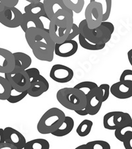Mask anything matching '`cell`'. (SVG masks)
I'll use <instances>...</instances> for the list:
<instances>
[{
	"mask_svg": "<svg viewBox=\"0 0 132 149\" xmlns=\"http://www.w3.org/2000/svg\"><path fill=\"white\" fill-rule=\"evenodd\" d=\"M79 42L80 46L82 48L87 49V50H91V51H98L101 50V49H104L105 48L106 44H97L91 43V42H89L87 39H85L84 37L81 35V34H79Z\"/></svg>",
	"mask_w": 132,
	"mask_h": 149,
	"instance_id": "23",
	"label": "cell"
},
{
	"mask_svg": "<svg viewBox=\"0 0 132 149\" xmlns=\"http://www.w3.org/2000/svg\"><path fill=\"white\" fill-rule=\"evenodd\" d=\"M80 34L85 38L91 43L103 44H106L110 40L112 34L109 30L101 24L94 29H89L86 20H82L79 24Z\"/></svg>",
	"mask_w": 132,
	"mask_h": 149,
	"instance_id": "5",
	"label": "cell"
},
{
	"mask_svg": "<svg viewBox=\"0 0 132 149\" xmlns=\"http://www.w3.org/2000/svg\"><path fill=\"white\" fill-rule=\"evenodd\" d=\"M93 121L89 120H84L82 121L80 124L78 125L76 130V132L79 136L84 137L91 133L92 127H93Z\"/></svg>",
	"mask_w": 132,
	"mask_h": 149,
	"instance_id": "25",
	"label": "cell"
},
{
	"mask_svg": "<svg viewBox=\"0 0 132 149\" xmlns=\"http://www.w3.org/2000/svg\"><path fill=\"white\" fill-rule=\"evenodd\" d=\"M103 96L98 86L86 94L85 108L88 115L94 116L98 113L103 105Z\"/></svg>",
	"mask_w": 132,
	"mask_h": 149,
	"instance_id": "9",
	"label": "cell"
},
{
	"mask_svg": "<svg viewBox=\"0 0 132 149\" xmlns=\"http://www.w3.org/2000/svg\"><path fill=\"white\" fill-rule=\"evenodd\" d=\"M69 9L75 13H80L85 6V0H62Z\"/></svg>",
	"mask_w": 132,
	"mask_h": 149,
	"instance_id": "27",
	"label": "cell"
},
{
	"mask_svg": "<svg viewBox=\"0 0 132 149\" xmlns=\"http://www.w3.org/2000/svg\"><path fill=\"white\" fill-rule=\"evenodd\" d=\"M128 58L129 61L130 65H132V49H129V52H128Z\"/></svg>",
	"mask_w": 132,
	"mask_h": 149,
	"instance_id": "43",
	"label": "cell"
},
{
	"mask_svg": "<svg viewBox=\"0 0 132 149\" xmlns=\"http://www.w3.org/2000/svg\"><path fill=\"white\" fill-rule=\"evenodd\" d=\"M0 149H17L16 147H15L13 145L9 144L7 143H3L0 144Z\"/></svg>",
	"mask_w": 132,
	"mask_h": 149,
	"instance_id": "40",
	"label": "cell"
},
{
	"mask_svg": "<svg viewBox=\"0 0 132 149\" xmlns=\"http://www.w3.org/2000/svg\"><path fill=\"white\" fill-rule=\"evenodd\" d=\"M94 1L101 4L103 9V21H106L110 15L112 9V0H91L90 2Z\"/></svg>",
	"mask_w": 132,
	"mask_h": 149,
	"instance_id": "28",
	"label": "cell"
},
{
	"mask_svg": "<svg viewBox=\"0 0 132 149\" xmlns=\"http://www.w3.org/2000/svg\"><path fill=\"white\" fill-rule=\"evenodd\" d=\"M21 29L25 33L29 29L36 28L41 29L42 30H45L44 25L42 21L39 18H36L29 15L25 13H23V17H22V21L21 23Z\"/></svg>",
	"mask_w": 132,
	"mask_h": 149,
	"instance_id": "17",
	"label": "cell"
},
{
	"mask_svg": "<svg viewBox=\"0 0 132 149\" xmlns=\"http://www.w3.org/2000/svg\"><path fill=\"white\" fill-rule=\"evenodd\" d=\"M4 8H5V6H3V4H2L1 2H0V12L3 11Z\"/></svg>",
	"mask_w": 132,
	"mask_h": 149,
	"instance_id": "46",
	"label": "cell"
},
{
	"mask_svg": "<svg viewBox=\"0 0 132 149\" xmlns=\"http://www.w3.org/2000/svg\"><path fill=\"white\" fill-rule=\"evenodd\" d=\"M116 111H110L106 113L103 118L104 127L108 130H115L116 127L114 122V116Z\"/></svg>",
	"mask_w": 132,
	"mask_h": 149,
	"instance_id": "29",
	"label": "cell"
},
{
	"mask_svg": "<svg viewBox=\"0 0 132 149\" xmlns=\"http://www.w3.org/2000/svg\"><path fill=\"white\" fill-rule=\"evenodd\" d=\"M15 68L13 54L5 48H0V73H10Z\"/></svg>",
	"mask_w": 132,
	"mask_h": 149,
	"instance_id": "14",
	"label": "cell"
},
{
	"mask_svg": "<svg viewBox=\"0 0 132 149\" xmlns=\"http://www.w3.org/2000/svg\"><path fill=\"white\" fill-rule=\"evenodd\" d=\"M114 122L117 128L118 127L124 125V124L132 123V119L131 116L128 113L116 111L114 116Z\"/></svg>",
	"mask_w": 132,
	"mask_h": 149,
	"instance_id": "26",
	"label": "cell"
},
{
	"mask_svg": "<svg viewBox=\"0 0 132 149\" xmlns=\"http://www.w3.org/2000/svg\"><path fill=\"white\" fill-rule=\"evenodd\" d=\"M24 149H50V143L44 139H36L27 142Z\"/></svg>",
	"mask_w": 132,
	"mask_h": 149,
	"instance_id": "22",
	"label": "cell"
},
{
	"mask_svg": "<svg viewBox=\"0 0 132 149\" xmlns=\"http://www.w3.org/2000/svg\"><path fill=\"white\" fill-rule=\"evenodd\" d=\"M11 90V86L7 79L0 76V100H7Z\"/></svg>",
	"mask_w": 132,
	"mask_h": 149,
	"instance_id": "24",
	"label": "cell"
},
{
	"mask_svg": "<svg viewBox=\"0 0 132 149\" xmlns=\"http://www.w3.org/2000/svg\"><path fill=\"white\" fill-rule=\"evenodd\" d=\"M49 87L50 84L47 79L40 74L37 81L31 83V85L27 90V93L28 95L31 97H38L48 91Z\"/></svg>",
	"mask_w": 132,
	"mask_h": 149,
	"instance_id": "16",
	"label": "cell"
},
{
	"mask_svg": "<svg viewBox=\"0 0 132 149\" xmlns=\"http://www.w3.org/2000/svg\"><path fill=\"white\" fill-rule=\"evenodd\" d=\"M80 34V31H79V29L78 25H77L76 24L74 23L72 24L71 29L70 33H69V36L68 37V40H73V38H75L77 36H79V34Z\"/></svg>",
	"mask_w": 132,
	"mask_h": 149,
	"instance_id": "36",
	"label": "cell"
},
{
	"mask_svg": "<svg viewBox=\"0 0 132 149\" xmlns=\"http://www.w3.org/2000/svg\"><path fill=\"white\" fill-rule=\"evenodd\" d=\"M19 1V0H0V2L3 4L5 7H13L18 4Z\"/></svg>",
	"mask_w": 132,
	"mask_h": 149,
	"instance_id": "37",
	"label": "cell"
},
{
	"mask_svg": "<svg viewBox=\"0 0 132 149\" xmlns=\"http://www.w3.org/2000/svg\"><path fill=\"white\" fill-rule=\"evenodd\" d=\"M86 149H88V148H86Z\"/></svg>",
	"mask_w": 132,
	"mask_h": 149,
	"instance_id": "47",
	"label": "cell"
},
{
	"mask_svg": "<svg viewBox=\"0 0 132 149\" xmlns=\"http://www.w3.org/2000/svg\"><path fill=\"white\" fill-rule=\"evenodd\" d=\"M25 1L29 2L30 3H38V2H40L41 0H25Z\"/></svg>",
	"mask_w": 132,
	"mask_h": 149,
	"instance_id": "45",
	"label": "cell"
},
{
	"mask_svg": "<svg viewBox=\"0 0 132 149\" xmlns=\"http://www.w3.org/2000/svg\"><path fill=\"white\" fill-rule=\"evenodd\" d=\"M5 78L9 82L12 89L19 93L28 90L31 81L25 70L15 67L10 73L5 74Z\"/></svg>",
	"mask_w": 132,
	"mask_h": 149,
	"instance_id": "6",
	"label": "cell"
},
{
	"mask_svg": "<svg viewBox=\"0 0 132 149\" xmlns=\"http://www.w3.org/2000/svg\"><path fill=\"white\" fill-rule=\"evenodd\" d=\"M24 34L27 44L36 59L48 62L53 61L55 43L50 36L48 29L31 28Z\"/></svg>",
	"mask_w": 132,
	"mask_h": 149,
	"instance_id": "1",
	"label": "cell"
},
{
	"mask_svg": "<svg viewBox=\"0 0 132 149\" xmlns=\"http://www.w3.org/2000/svg\"><path fill=\"white\" fill-rule=\"evenodd\" d=\"M78 48V44L75 40H67L62 43L55 44L54 54L61 58H69L76 54Z\"/></svg>",
	"mask_w": 132,
	"mask_h": 149,
	"instance_id": "12",
	"label": "cell"
},
{
	"mask_svg": "<svg viewBox=\"0 0 132 149\" xmlns=\"http://www.w3.org/2000/svg\"><path fill=\"white\" fill-rule=\"evenodd\" d=\"M98 87L101 89L102 96H103V102H104L108 100L109 97L110 86L108 84H102L100 86H98Z\"/></svg>",
	"mask_w": 132,
	"mask_h": 149,
	"instance_id": "35",
	"label": "cell"
},
{
	"mask_svg": "<svg viewBox=\"0 0 132 149\" xmlns=\"http://www.w3.org/2000/svg\"><path fill=\"white\" fill-rule=\"evenodd\" d=\"M3 130L6 143L13 145L17 149L24 148L27 141L23 134L11 127H7Z\"/></svg>",
	"mask_w": 132,
	"mask_h": 149,
	"instance_id": "11",
	"label": "cell"
},
{
	"mask_svg": "<svg viewBox=\"0 0 132 149\" xmlns=\"http://www.w3.org/2000/svg\"><path fill=\"white\" fill-rule=\"evenodd\" d=\"M75 123L73 118L69 116H66L61 125L59 126L58 130L52 133V135L61 137L68 135L70 133L74 127Z\"/></svg>",
	"mask_w": 132,
	"mask_h": 149,
	"instance_id": "19",
	"label": "cell"
},
{
	"mask_svg": "<svg viewBox=\"0 0 132 149\" xmlns=\"http://www.w3.org/2000/svg\"><path fill=\"white\" fill-rule=\"evenodd\" d=\"M75 112L77 114H78L79 116H85L88 115V113L86 110L85 108L83 109V110H75Z\"/></svg>",
	"mask_w": 132,
	"mask_h": 149,
	"instance_id": "41",
	"label": "cell"
},
{
	"mask_svg": "<svg viewBox=\"0 0 132 149\" xmlns=\"http://www.w3.org/2000/svg\"><path fill=\"white\" fill-rule=\"evenodd\" d=\"M125 149H132V134H129L123 141Z\"/></svg>",
	"mask_w": 132,
	"mask_h": 149,
	"instance_id": "38",
	"label": "cell"
},
{
	"mask_svg": "<svg viewBox=\"0 0 132 149\" xmlns=\"http://www.w3.org/2000/svg\"><path fill=\"white\" fill-rule=\"evenodd\" d=\"M98 86L97 84L92 81H83L81 83H78L74 86L75 88L79 89L83 91V93L86 94L89 93V91L93 90V88H96Z\"/></svg>",
	"mask_w": 132,
	"mask_h": 149,
	"instance_id": "32",
	"label": "cell"
},
{
	"mask_svg": "<svg viewBox=\"0 0 132 149\" xmlns=\"http://www.w3.org/2000/svg\"><path fill=\"white\" fill-rule=\"evenodd\" d=\"M56 98L61 106L70 110H83L86 106L85 94L74 87L59 89L57 92Z\"/></svg>",
	"mask_w": 132,
	"mask_h": 149,
	"instance_id": "3",
	"label": "cell"
},
{
	"mask_svg": "<svg viewBox=\"0 0 132 149\" xmlns=\"http://www.w3.org/2000/svg\"><path fill=\"white\" fill-rule=\"evenodd\" d=\"M24 13L29 15L36 17V18H41V17H47L45 9H44V4L42 2L40 1L38 3H32L27 5L24 7Z\"/></svg>",
	"mask_w": 132,
	"mask_h": 149,
	"instance_id": "18",
	"label": "cell"
},
{
	"mask_svg": "<svg viewBox=\"0 0 132 149\" xmlns=\"http://www.w3.org/2000/svg\"><path fill=\"white\" fill-rule=\"evenodd\" d=\"M114 132L116 138L118 141L123 142L127 136L132 134V123L124 124L117 127Z\"/></svg>",
	"mask_w": 132,
	"mask_h": 149,
	"instance_id": "21",
	"label": "cell"
},
{
	"mask_svg": "<svg viewBox=\"0 0 132 149\" xmlns=\"http://www.w3.org/2000/svg\"><path fill=\"white\" fill-rule=\"evenodd\" d=\"M101 24H102V25L105 26L106 28L108 29L112 34L114 33V29H115V28H114V24L112 23H110V22L103 21Z\"/></svg>",
	"mask_w": 132,
	"mask_h": 149,
	"instance_id": "39",
	"label": "cell"
},
{
	"mask_svg": "<svg viewBox=\"0 0 132 149\" xmlns=\"http://www.w3.org/2000/svg\"><path fill=\"white\" fill-rule=\"evenodd\" d=\"M23 13L15 7H5L3 11L0 12V23L10 29L20 26L22 21Z\"/></svg>",
	"mask_w": 132,
	"mask_h": 149,
	"instance_id": "7",
	"label": "cell"
},
{
	"mask_svg": "<svg viewBox=\"0 0 132 149\" xmlns=\"http://www.w3.org/2000/svg\"><path fill=\"white\" fill-rule=\"evenodd\" d=\"M27 95H28L27 91L19 93V92H17L12 89L11 94H10L8 98L7 99V100L11 104H15L23 100Z\"/></svg>",
	"mask_w": 132,
	"mask_h": 149,
	"instance_id": "30",
	"label": "cell"
},
{
	"mask_svg": "<svg viewBox=\"0 0 132 149\" xmlns=\"http://www.w3.org/2000/svg\"><path fill=\"white\" fill-rule=\"evenodd\" d=\"M66 115L63 111L58 108H52L47 110L37 124V130L42 135L52 134L59 127Z\"/></svg>",
	"mask_w": 132,
	"mask_h": 149,
	"instance_id": "4",
	"label": "cell"
},
{
	"mask_svg": "<svg viewBox=\"0 0 132 149\" xmlns=\"http://www.w3.org/2000/svg\"><path fill=\"white\" fill-rule=\"evenodd\" d=\"M85 17L89 29H94L103 22V9L100 3L92 1L89 3L85 11Z\"/></svg>",
	"mask_w": 132,
	"mask_h": 149,
	"instance_id": "8",
	"label": "cell"
},
{
	"mask_svg": "<svg viewBox=\"0 0 132 149\" xmlns=\"http://www.w3.org/2000/svg\"><path fill=\"white\" fill-rule=\"evenodd\" d=\"M6 142L5 141V135L3 129L0 128V144H2Z\"/></svg>",
	"mask_w": 132,
	"mask_h": 149,
	"instance_id": "42",
	"label": "cell"
},
{
	"mask_svg": "<svg viewBox=\"0 0 132 149\" xmlns=\"http://www.w3.org/2000/svg\"><path fill=\"white\" fill-rule=\"evenodd\" d=\"M13 54L15 67L23 69V70H26L29 68L32 63V59L28 54L21 52H15Z\"/></svg>",
	"mask_w": 132,
	"mask_h": 149,
	"instance_id": "20",
	"label": "cell"
},
{
	"mask_svg": "<svg viewBox=\"0 0 132 149\" xmlns=\"http://www.w3.org/2000/svg\"><path fill=\"white\" fill-rule=\"evenodd\" d=\"M43 4L48 20L56 25L66 27L73 23V12L62 0H44Z\"/></svg>",
	"mask_w": 132,
	"mask_h": 149,
	"instance_id": "2",
	"label": "cell"
},
{
	"mask_svg": "<svg viewBox=\"0 0 132 149\" xmlns=\"http://www.w3.org/2000/svg\"><path fill=\"white\" fill-rule=\"evenodd\" d=\"M110 93L118 99H128L132 96V84L118 81L110 88Z\"/></svg>",
	"mask_w": 132,
	"mask_h": 149,
	"instance_id": "15",
	"label": "cell"
},
{
	"mask_svg": "<svg viewBox=\"0 0 132 149\" xmlns=\"http://www.w3.org/2000/svg\"><path fill=\"white\" fill-rule=\"evenodd\" d=\"M123 83L132 84V70L131 69H126L124 70L121 74L119 81Z\"/></svg>",
	"mask_w": 132,
	"mask_h": 149,
	"instance_id": "34",
	"label": "cell"
},
{
	"mask_svg": "<svg viewBox=\"0 0 132 149\" xmlns=\"http://www.w3.org/2000/svg\"><path fill=\"white\" fill-rule=\"evenodd\" d=\"M72 24L66 27H59L50 22L48 33L55 44H60L67 40L70 33Z\"/></svg>",
	"mask_w": 132,
	"mask_h": 149,
	"instance_id": "13",
	"label": "cell"
},
{
	"mask_svg": "<svg viewBox=\"0 0 132 149\" xmlns=\"http://www.w3.org/2000/svg\"><path fill=\"white\" fill-rule=\"evenodd\" d=\"M74 72L69 67L56 64L52 67L50 72V77L58 83H67L73 78Z\"/></svg>",
	"mask_w": 132,
	"mask_h": 149,
	"instance_id": "10",
	"label": "cell"
},
{
	"mask_svg": "<svg viewBox=\"0 0 132 149\" xmlns=\"http://www.w3.org/2000/svg\"><path fill=\"white\" fill-rule=\"evenodd\" d=\"M26 73L28 74L30 81L31 83H34V82L37 81L38 76L40 75V71L37 68H28L25 70Z\"/></svg>",
	"mask_w": 132,
	"mask_h": 149,
	"instance_id": "33",
	"label": "cell"
},
{
	"mask_svg": "<svg viewBox=\"0 0 132 149\" xmlns=\"http://www.w3.org/2000/svg\"><path fill=\"white\" fill-rule=\"evenodd\" d=\"M88 149H111L110 144L104 141H93L86 144Z\"/></svg>",
	"mask_w": 132,
	"mask_h": 149,
	"instance_id": "31",
	"label": "cell"
},
{
	"mask_svg": "<svg viewBox=\"0 0 132 149\" xmlns=\"http://www.w3.org/2000/svg\"><path fill=\"white\" fill-rule=\"evenodd\" d=\"M86 148H87V145L85 144V145H81L80 146H79L75 149H86Z\"/></svg>",
	"mask_w": 132,
	"mask_h": 149,
	"instance_id": "44",
	"label": "cell"
}]
</instances>
